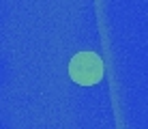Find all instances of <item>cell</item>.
<instances>
[{
    "label": "cell",
    "mask_w": 148,
    "mask_h": 129,
    "mask_svg": "<svg viewBox=\"0 0 148 129\" xmlns=\"http://www.w3.org/2000/svg\"><path fill=\"white\" fill-rule=\"evenodd\" d=\"M69 75L75 84L92 86L103 77V60L95 52H79L69 63Z\"/></svg>",
    "instance_id": "1"
}]
</instances>
